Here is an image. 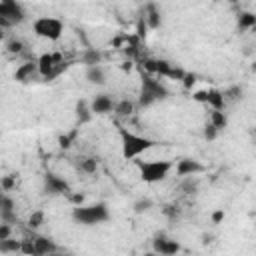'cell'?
<instances>
[{
	"label": "cell",
	"mask_w": 256,
	"mask_h": 256,
	"mask_svg": "<svg viewBox=\"0 0 256 256\" xmlns=\"http://www.w3.org/2000/svg\"><path fill=\"white\" fill-rule=\"evenodd\" d=\"M10 222H2L0 224V240H6V238H10Z\"/></svg>",
	"instance_id": "31"
},
{
	"label": "cell",
	"mask_w": 256,
	"mask_h": 256,
	"mask_svg": "<svg viewBox=\"0 0 256 256\" xmlns=\"http://www.w3.org/2000/svg\"><path fill=\"white\" fill-rule=\"evenodd\" d=\"M84 76H86V80H88L90 84H94V86H102V84H106V72H104V68H102L100 64L86 66Z\"/></svg>",
	"instance_id": "15"
},
{
	"label": "cell",
	"mask_w": 256,
	"mask_h": 256,
	"mask_svg": "<svg viewBox=\"0 0 256 256\" xmlns=\"http://www.w3.org/2000/svg\"><path fill=\"white\" fill-rule=\"evenodd\" d=\"M42 222H44V212H42V210L32 212V214H30V218H28V226H30L32 230L40 228V224H42Z\"/></svg>",
	"instance_id": "25"
},
{
	"label": "cell",
	"mask_w": 256,
	"mask_h": 256,
	"mask_svg": "<svg viewBox=\"0 0 256 256\" xmlns=\"http://www.w3.org/2000/svg\"><path fill=\"white\" fill-rule=\"evenodd\" d=\"M144 20H146L148 28H152V30L160 28L162 26V10L154 2H148L144 6Z\"/></svg>",
	"instance_id": "14"
},
{
	"label": "cell",
	"mask_w": 256,
	"mask_h": 256,
	"mask_svg": "<svg viewBox=\"0 0 256 256\" xmlns=\"http://www.w3.org/2000/svg\"><path fill=\"white\" fill-rule=\"evenodd\" d=\"M112 218L110 208L106 202H92V204H76L72 208V220L82 226H98Z\"/></svg>",
	"instance_id": "2"
},
{
	"label": "cell",
	"mask_w": 256,
	"mask_h": 256,
	"mask_svg": "<svg viewBox=\"0 0 256 256\" xmlns=\"http://www.w3.org/2000/svg\"><path fill=\"white\" fill-rule=\"evenodd\" d=\"M228 2H236V0H228Z\"/></svg>",
	"instance_id": "37"
},
{
	"label": "cell",
	"mask_w": 256,
	"mask_h": 256,
	"mask_svg": "<svg viewBox=\"0 0 256 256\" xmlns=\"http://www.w3.org/2000/svg\"><path fill=\"white\" fill-rule=\"evenodd\" d=\"M136 106H138V102H132L128 98H122V100H116V106H114V112L112 114L116 118H128V116L134 114Z\"/></svg>",
	"instance_id": "16"
},
{
	"label": "cell",
	"mask_w": 256,
	"mask_h": 256,
	"mask_svg": "<svg viewBox=\"0 0 256 256\" xmlns=\"http://www.w3.org/2000/svg\"><path fill=\"white\" fill-rule=\"evenodd\" d=\"M32 32L48 42H58L64 34V22L54 16H38L32 22Z\"/></svg>",
	"instance_id": "5"
},
{
	"label": "cell",
	"mask_w": 256,
	"mask_h": 256,
	"mask_svg": "<svg viewBox=\"0 0 256 256\" xmlns=\"http://www.w3.org/2000/svg\"><path fill=\"white\" fill-rule=\"evenodd\" d=\"M250 134H252V136H254V138H256V124H254V126H252V130H250Z\"/></svg>",
	"instance_id": "35"
},
{
	"label": "cell",
	"mask_w": 256,
	"mask_h": 256,
	"mask_svg": "<svg viewBox=\"0 0 256 256\" xmlns=\"http://www.w3.org/2000/svg\"><path fill=\"white\" fill-rule=\"evenodd\" d=\"M224 98H226V104L240 100V98H242V88H240V86H232V88L224 90Z\"/></svg>",
	"instance_id": "23"
},
{
	"label": "cell",
	"mask_w": 256,
	"mask_h": 256,
	"mask_svg": "<svg viewBox=\"0 0 256 256\" xmlns=\"http://www.w3.org/2000/svg\"><path fill=\"white\" fill-rule=\"evenodd\" d=\"M114 106H116V100L110 96V94H96L92 100H90V108L96 116H106V114H112L114 112Z\"/></svg>",
	"instance_id": "12"
},
{
	"label": "cell",
	"mask_w": 256,
	"mask_h": 256,
	"mask_svg": "<svg viewBox=\"0 0 256 256\" xmlns=\"http://www.w3.org/2000/svg\"><path fill=\"white\" fill-rule=\"evenodd\" d=\"M118 136H120V150H122L124 160H136L144 152H148L156 146V142L152 138L136 134V132H132V130H128L126 126H120V124H118Z\"/></svg>",
	"instance_id": "1"
},
{
	"label": "cell",
	"mask_w": 256,
	"mask_h": 256,
	"mask_svg": "<svg viewBox=\"0 0 256 256\" xmlns=\"http://www.w3.org/2000/svg\"><path fill=\"white\" fill-rule=\"evenodd\" d=\"M82 60H84V64H86V66L100 64V52H96V50H86V52H84V56H82Z\"/></svg>",
	"instance_id": "26"
},
{
	"label": "cell",
	"mask_w": 256,
	"mask_h": 256,
	"mask_svg": "<svg viewBox=\"0 0 256 256\" xmlns=\"http://www.w3.org/2000/svg\"><path fill=\"white\" fill-rule=\"evenodd\" d=\"M212 110H226V98L224 92L218 88H208V102H206Z\"/></svg>",
	"instance_id": "17"
},
{
	"label": "cell",
	"mask_w": 256,
	"mask_h": 256,
	"mask_svg": "<svg viewBox=\"0 0 256 256\" xmlns=\"http://www.w3.org/2000/svg\"><path fill=\"white\" fill-rule=\"evenodd\" d=\"M38 76H40V70H38V62H36V60H28V62L20 64V66L14 70V80L20 82V84L34 82Z\"/></svg>",
	"instance_id": "11"
},
{
	"label": "cell",
	"mask_w": 256,
	"mask_h": 256,
	"mask_svg": "<svg viewBox=\"0 0 256 256\" xmlns=\"http://www.w3.org/2000/svg\"><path fill=\"white\" fill-rule=\"evenodd\" d=\"M236 28L238 32H246V30H252L256 28V14L254 12H240L238 18H236Z\"/></svg>",
	"instance_id": "18"
},
{
	"label": "cell",
	"mask_w": 256,
	"mask_h": 256,
	"mask_svg": "<svg viewBox=\"0 0 256 256\" xmlns=\"http://www.w3.org/2000/svg\"><path fill=\"white\" fill-rule=\"evenodd\" d=\"M140 180L144 184H156L168 178V174L174 170V162L170 160H136Z\"/></svg>",
	"instance_id": "4"
},
{
	"label": "cell",
	"mask_w": 256,
	"mask_h": 256,
	"mask_svg": "<svg viewBox=\"0 0 256 256\" xmlns=\"http://www.w3.org/2000/svg\"><path fill=\"white\" fill-rule=\"evenodd\" d=\"M152 250L156 254H160V256H174V254H178L182 250V246L174 238H170L164 232H160V234H156L152 238Z\"/></svg>",
	"instance_id": "9"
},
{
	"label": "cell",
	"mask_w": 256,
	"mask_h": 256,
	"mask_svg": "<svg viewBox=\"0 0 256 256\" xmlns=\"http://www.w3.org/2000/svg\"><path fill=\"white\" fill-rule=\"evenodd\" d=\"M252 70H254V72H256V64H254V66H252Z\"/></svg>",
	"instance_id": "36"
},
{
	"label": "cell",
	"mask_w": 256,
	"mask_h": 256,
	"mask_svg": "<svg viewBox=\"0 0 256 256\" xmlns=\"http://www.w3.org/2000/svg\"><path fill=\"white\" fill-rule=\"evenodd\" d=\"M6 48H8V52H12V54H20L22 48H24V42H22L20 38H10V40L6 42Z\"/></svg>",
	"instance_id": "28"
},
{
	"label": "cell",
	"mask_w": 256,
	"mask_h": 256,
	"mask_svg": "<svg viewBox=\"0 0 256 256\" xmlns=\"http://www.w3.org/2000/svg\"><path fill=\"white\" fill-rule=\"evenodd\" d=\"M182 80H184V86H186V88H190V86H192V84L196 82V76H194V74H188V72H186Z\"/></svg>",
	"instance_id": "32"
},
{
	"label": "cell",
	"mask_w": 256,
	"mask_h": 256,
	"mask_svg": "<svg viewBox=\"0 0 256 256\" xmlns=\"http://www.w3.org/2000/svg\"><path fill=\"white\" fill-rule=\"evenodd\" d=\"M168 98V88L154 76H142L138 90V108H150L156 102Z\"/></svg>",
	"instance_id": "3"
},
{
	"label": "cell",
	"mask_w": 256,
	"mask_h": 256,
	"mask_svg": "<svg viewBox=\"0 0 256 256\" xmlns=\"http://www.w3.org/2000/svg\"><path fill=\"white\" fill-rule=\"evenodd\" d=\"M38 62V70H40V78H54L60 74V70L64 68V62H62V56L58 52H44L36 58Z\"/></svg>",
	"instance_id": "7"
},
{
	"label": "cell",
	"mask_w": 256,
	"mask_h": 256,
	"mask_svg": "<svg viewBox=\"0 0 256 256\" xmlns=\"http://www.w3.org/2000/svg\"><path fill=\"white\" fill-rule=\"evenodd\" d=\"M2 24H20L26 20V10L18 0H0Z\"/></svg>",
	"instance_id": "8"
},
{
	"label": "cell",
	"mask_w": 256,
	"mask_h": 256,
	"mask_svg": "<svg viewBox=\"0 0 256 256\" xmlns=\"http://www.w3.org/2000/svg\"><path fill=\"white\" fill-rule=\"evenodd\" d=\"M222 218H224V210H216V212L212 214V220H214V224H218Z\"/></svg>",
	"instance_id": "34"
},
{
	"label": "cell",
	"mask_w": 256,
	"mask_h": 256,
	"mask_svg": "<svg viewBox=\"0 0 256 256\" xmlns=\"http://www.w3.org/2000/svg\"><path fill=\"white\" fill-rule=\"evenodd\" d=\"M192 98H194L196 102L206 104V102H208V90H196V92L192 94Z\"/></svg>",
	"instance_id": "30"
},
{
	"label": "cell",
	"mask_w": 256,
	"mask_h": 256,
	"mask_svg": "<svg viewBox=\"0 0 256 256\" xmlns=\"http://www.w3.org/2000/svg\"><path fill=\"white\" fill-rule=\"evenodd\" d=\"M2 186H4V192H8L10 188L16 186V182H14V178H2Z\"/></svg>",
	"instance_id": "33"
},
{
	"label": "cell",
	"mask_w": 256,
	"mask_h": 256,
	"mask_svg": "<svg viewBox=\"0 0 256 256\" xmlns=\"http://www.w3.org/2000/svg\"><path fill=\"white\" fill-rule=\"evenodd\" d=\"M174 170H176V176H180V178H192V176L200 174V172L204 170V166H202L198 160L180 158V160L174 164Z\"/></svg>",
	"instance_id": "13"
},
{
	"label": "cell",
	"mask_w": 256,
	"mask_h": 256,
	"mask_svg": "<svg viewBox=\"0 0 256 256\" xmlns=\"http://www.w3.org/2000/svg\"><path fill=\"white\" fill-rule=\"evenodd\" d=\"M74 138H76V130H72V132H68V134H62V136L58 138V144H60L62 148H70L72 142H74Z\"/></svg>",
	"instance_id": "29"
},
{
	"label": "cell",
	"mask_w": 256,
	"mask_h": 256,
	"mask_svg": "<svg viewBox=\"0 0 256 256\" xmlns=\"http://www.w3.org/2000/svg\"><path fill=\"white\" fill-rule=\"evenodd\" d=\"M152 208V200L150 198H140L134 202V212L136 214H142V212H148Z\"/></svg>",
	"instance_id": "27"
},
{
	"label": "cell",
	"mask_w": 256,
	"mask_h": 256,
	"mask_svg": "<svg viewBox=\"0 0 256 256\" xmlns=\"http://www.w3.org/2000/svg\"><path fill=\"white\" fill-rule=\"evenodd\" d=\"M42 188L50 196H60V194H68L70 192V184L62 176H58L54 172H46L44 174V186Z\"/></svg>",
	"instance_id": "10"
},
{
	"label": "cell",
	"mask_w": 256,
	"mask_h": 256,
	"mask_svg": "<svg viewBox=\"0 0 256 256\" xmlns=\"http://www.w3.org/2000/svg\"><path fill=\"white\" fill-rule=\"evenodd\" d=\"M22 250V240H0V252L2 254H16Z\"/></svg>",
	"instance_id": "21"
},
{
	"label": "cell",
	"mask_w": 256,
	"mask_h": 256,
	"mask_svg": "<svg viewBox=\"0 0 256 256\" xmlns=\"http://www.w3.org/2000/svg\"><path fill=\"white\" fill-rule=\"evenodd\" d=\"M74 110H76L78 124H86V122H90V118L94 116V112H92V108H90V102H86V100H78Z\"/></svg>",
	"instance_id": "19"
},
{
	"label": "cell",
	"mask_w": 256,
	"mask_h": 256,
	"mask_svg": "<svg viewBox=\"0 0 256 256\" xmlns=\"http://www.w3.org/2000/svg\"><path fill=\"white\" fill-rule=\"evenodd\" d=\"M54 252H58V246L48 236H32V238L22 240L20 254H26V256H46V254H54Z\"/></svg>",
	"instance_id": "6"
},
{
	"label": "cell",
	"mask_w": 256,
	"mask_h": 256,
	"mask_svg": "<svg viewBox=\"0 0 256 256\" xmlns=\"http://www.w3.org/2000/svg\"><path fill=\"white\" fill-rule=\"evenodd\" d=\"M208 122H210V124H214L220 132L228 128V116H226V112H224V110H212V112L208 114Z\"/></svg>",
	"instance_id": "20"
},
{
	"label": "cell",
	"mask_w": 256,
	"mask_h": 256,
	"mask_svg": "<svg viewBox=\"0 0 256 256\" xmlns=\"http://www.w3.org/2000/svg\"><path fill=\"white\" fill-rule=\"evenodd\" d=\"M218 128L214 126V124H210V122H206V126H204V130H202V136H204V140H208V142H212V140H216L218 138Z\"/></svg>",
	"instance_id": "24"
},
{
	"label": "cell",
	"mask_w": 256,
	"mask_h": 256,
	"mask_svg": "<svg viewBox=\"0 0 256 256\" xmlns=\"http://www.w3.org/2000/svg\"><path fill=\"white\" fill-rule=\"evenodd\" d=\"M78 170L84 172V174H94L98 170V160L96 158H80Z\"/></svg>",
	"instance_id": "22"
}]
</instances>
